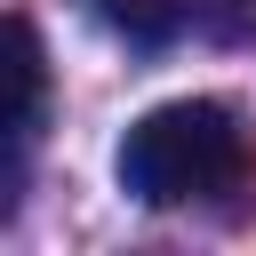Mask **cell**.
<instances>
[{"instance_id":"obj_2","label":"cell","mask_w":256,"mask_h":256,"mask_svg":"<svg viewBox=\"0 0 256 256\" xmlns=\"http://www.w3.org/2000/svg\"><path fill=\"white\" fill-rule=\"evenodd\" d=\"M8 144L24 152L40 136V112H48V56H40V32L32 16H8Z\"/></svg>"},{"instance_id":"obj_1","label":"cell","mask_w":256,"mask_h":256,"mask_svg":"<svg viewBox=\"0 0 256 256\" xmlns=\"http://www.w3.org/2000/svg\"><path fill=\"white\" fill-rule=\"evenodd\" d=\"M248 176V128L232 104L216 96H176L152 104L128 136H120V192H136L144 208H184V200H216Z\"/></svg>"},{"instance_id":"obj_3","label":"cell","mask_w":256,"mask_h":256,"mask_svg":"<svg viewBox=\"0 0 256 256\" xmlns=\"http://www.w3.org/2000/svg\"><path fill=\"white\" fill-rule=\"evenodd\" d=\"M96 8H104V24H120L128 40H176L200 0H96Z\"/></svg>"}]
</instances>
